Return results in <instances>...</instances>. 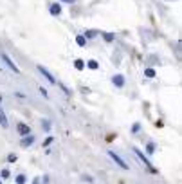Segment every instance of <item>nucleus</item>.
Listing matches in <instances>:
<instances>
[{
	"mask_svg": "<svg viewBox=\"0 0 182 184\" xmlns=\"http://www.w3.org/2000/svg\"><path fill=\"white\" fill-rule=\"evenodd\" d=\"M103 36H105V40H106V42H114V34H112V33H105Z\"/></svg>",
	"mask_w": 182,
	"mask_h": 184,
	"instance_id": "obj_15",
	"label": "nucleus"
},
{
	"mask_svg": "<svg viewBox=\"0 0 182 184\" xmlns=\"http://www.w3.org/2000/svg\"><path fill=\"white\" fill-rule=\"evenodd\" d=\"M76 43L79 45V47H83V45L87 43V40H85V36H83V34H79V36L76 38Z\"/></svg>",
	"mask_w": 182,
	"mask_h": 184,
	"instance_id": "obj_12",
	"label": "nucleus"
},
{
	"mask_svg": "<svg viewBox=\"0 0 182 184\" xmlns=\"http://www.w3.org/2000/svg\"><path fill=\"white\" fill-rule=\"evenodd\" d=\"M0 58H2V60H4V63H6V65H7V67L11 69V71H13V72H16V74L20 72V69L16 67V63H15V61H13V60H11V58H9V56H7V54L4 53V51H2V53H0Z\"/></svg>",
	"mask_w": 182,
	"mask_h": 184,
	"instance_id": "obj_1",
	"label": "nucleus"
},
{
	"mask_svg": "<svg viewBox=\"0 0 182 184\" xmlns=\"http://www.w3.org/2000/svg\"><path fill=\"white\" fill-rule=\"evenodd\" d=\"M0 125H2L4 128H7L9 126V123H7V116H6V112H4V108L0 107Z\"/></svg>",
	"mask_w": 182,
	"mask_h": 184,
	"instance_id": "obj_7",
	"label": "nucleus"
},
{
	"mask_svg": "<svg viewBox=\"0 0 182 184\" xmlns=\"http://www.w3.org/2000/svg\"><path fill=\"white\" fill-rule=\"evenodd\" d=\"M33 143H34V135H31V134H29V135H24V139H22V141H20V145H22V146H24V148H27V146H31Z\"/></svg>",
	"mask_w": 182,
	"mask_h": 184,
	"instance_id": "obj_5",
	"label": "nucleus"
},
{
	"mask_svg": "<svg viewBox=\"0 0 182 184\" xmlns=\"http://www.w3.org/2000/svg\"><path fill=\"white\" fill-rule=\"evenodd\" d=\"M16 132H18L20 135H29V134H31V128H29L25 123H18V125H16Z\"/></svg>",
	"mask_w": 182,
	"mask_h": 184,
	"instance_id": "obj_4",
	"label": "nucleus"
},
{
	"mask_svg": "<svg viewBox=\"0 0 182 184\" xmlns=\"http://www.w3.org/2000/svg\"><path fill=\"white\" fill-rule=\"evenodd\" d=\"M0 184H2V180H0Z\"/></svg>",
	"mask_w": 182,
	"mask_h": 184,
	"instance_id": "obj_23",
	"label": "nucleus"
},
{
	"mask_svg": "<svg viewBox=\"0 0 182 184\" xmlns=\"http://www.w3.org/2000/svg\"><path fill=\"white\" fill-rule=\"evenodd\" d=\"M7 161H9V163H15V161H16V155H15V153H9V155H7Z\"/></svg>",
	"mask_w": 182,
	"mask_h": 184,
	"instance_id": "obj_19",
	"label": "nucleus"
},
{
	"mask_svg": "<svg viewBox=\"0 0 182 184\" xmlns=\"http://www.w3.org/2000/svg\"><path fill=\"white\" fill-rule=\"evenodd\" d=\"M146 152H148V153H153V152H155V145H153V143H148V145H146Z\"/></svg>",
	"mask_w": 182,
	"mask_h": 184,
	"instance_id": "obj_14",
	"label": "nucleus"
},
{
	"mask_svg": "<svg viewBox=\"0 0 182 184\" xmlns=\"http://www.w3.org/2000/svg\"><path fill=\"white\" fill-rule=\"evenodd\" d=\"M87 67L92 69V71H96V69H99V63H98L96 60H88V61H87Z\"/></svg>",
	"mask_w": 182,
	"mask_h": 184,
	"instance_id": "obj_9",
	"label": "nucleus"
},
{
	"mask_svg": "<svg viewBox=\"0 0 182 184\" xmlns=\"http://www.w3.org/2000/svg\"><path fill=\"white\" fill-rule=\"evenodd\" d=\"M144 76H146V78H153V76H155V71H153V69H146Z\"/></svg>",
	"mask_w": 182,
	"mask_h": 184,
	"instance_id": "obj_13",
	"label": "nucleus"
},
{
	"mask_svg": "<svg viewBox=\"0 0 182 184\" xmlns=\"http://www.w3.org/2000/svg\"><path fill=\"white\" fill-rule=\"evenodd\" d=\"M40 92H41V96H43V98H49V92L45 90L43 87H40Z\"/></svg>",
	"mask_w": 182,
	"mask_h": 184,
	"instance_id": "obj_20",
	"label": "nucleus"
},
{
	"mask_svg": "<svg viewBox=\"0 0 182 184\" xmlns=\"http://www.w3.org/2000/svg\"><path fill=\"white\" fill-rule=\"evenodd\" d=\"M38 71L43 74V78L47 80V81H51L52 85H56V80H54V76H52V74H51V72H49V71H47V69H45L43 65H38Z\"/></svg>",
	"mask_w": 182,
	"mask_h": 184,
	"instance_id": "obj_3",
	"label": "nucleus"
},
{
	"mask_svg": "<svg viewBox=\"0 0 182 184\" xmlns=\"http://www.w3.org/2000/svg\"><path fill=\"white\" fill-rule=\"evenodd\" d=\"M112 83L114 85H116V87H124V76H121V74H116V76H114L112 78Z\"/></svg>",
	"mask_w": 182,
	"mask_h": 184,
	"instance_id": "obj_6",
	"label": "nucleus"
},
{
	"mask_svg": "<svg viewBox=\"0 0 182 184\" xmlns=\"http://www.w3.org/2000/svg\"><path fill=\"white\" fill-rule=\"evenodd\" d=\"M83 36H87V38H94V36H96V31H87Z\"/></svg>",
	"mask_w": 182,
	"mask_h": 184,
	"instance_id": "obj_17",
	"label": "nucleus"
},
{
	"mask_svg": "<svg viewBox=\"0 0 182 184\" xmlns=\"http://www.w3.org/2000/svg\"><path fill=\"white\" fill-rule=\"evenodd\" d=\"M41 126H43L45 130H49V128H51V123H49V119H45V121L41 123Z\"/></svg>",
	"mask_w": 182,
	"mask_h": 184,
	"instance_id": "obj_18",
	"label": "nucleus"
},
{
	"mask_svg": "<svg viewBox=\"0 0 182 184\" xmlns=\"http://www.w3.org/2000/svg\"><path fill=\"white\" fill-rule=\"evenodd\" d=\"M60 13H61V7L58 4H52L51 6V15H60Z\"/></svg>",
	"mask_w": 182,
	"mask_h": 184,
	"instance_id": "obj_10",
	"label": "nucleus"
},
{
	"mask_svg": "<svg viewBox=\"0 0 182 184\" xmlns=\"http://www.w3.org/2000/svg\"><path fill=\"white\" fill-rule=\"evenodd\" d=\"M108 155H110V157H112L114 161H116V164H119V166H121L123 170H128V164H126L124 161H123V159H121V157H119V155H117L116 152H114V150H108Z\"/></svg>",
	"mask_w": 182,
	"mask_h": 184,
	"instance_id": "obj_2",
	"label": "nucleus"
},
{
	"mask_svg": "<svg viewBox=\"0 0 182 184\" xmlns=\"http://www.w3.org/2000/svg\"><path fill=\"white\" fill-rule=\"evenodd\" d=\"M2 177L7 179V177H9V170H2Z\"/></svg>",
	"mask_w": 182,
	"mask_h": 184,
	"instance_id": "obj_21",
	"label": "nucleus"
},
{
	"mask_svg": "<svg viewBox=\"0 0 182 184\" xmlns=\"http://www.w3.org/2000/svg\"><path fill=\"white\" fill-rule=\"evenodd\" d=\"M74 67L78 69V71H83V69H85V61H83V60H76V61H74Z\"/></svg>",
	"mask_w": 182,
	"mask_h": 184,
	"instance_id": "obj_11",
	"label": "nucleus"
},
{
	"mask_svg": "<svg viewBox=\"0 0 182 184\" xmlns=\"http://www.w3.org/2000/svg\"><path fill=\"white\" fill-rule=\"evenodd\" d=\"M61 2H67V4H74L76 0H61Z\"/></svg>",
	"mask_w": 182,
	"mask_h": 184,
	"instance_id": "obj_22",
	"label": "nucleus"
},
{
	"mask_svg": "<svg viewBox=\"0 0 182 184\" xmlns=\"http://www.w3.org/2000/svg\"><path fill=\"white\" fill-rule=\"evenodd\" d=\"M135 155H137V157H139V159H141V161H143V163H144V164H146V166H148V168H150V170H151V172H155V170H153V168H151V164H150V161H148V159H146V157H144V153H141V152H139V150H135Z\"/></svg>",
	"mask_w": 182,
	"mask_h": 184,
	"instance_id": "obj_8",
	"label": "nucleus"
},
{
	"mask_svg": "<svg viewBox=\"0 0 182 184\" xmlns=\"http://www.w3.org/2000/svg\"><path fill=\"white\" fill-rule=\"evenodd\" d=\"M25 182V175H18L16 177V184H24Z\"/></svg>",
	"mask_w": 182,
	"mask_h": 184,
	"instance_id": "obj_16",
	"label": "nucleus"
}]
</instances>
